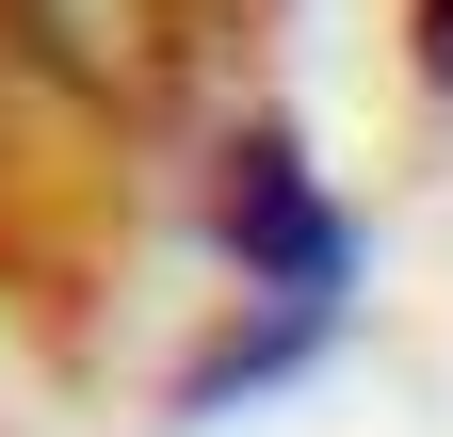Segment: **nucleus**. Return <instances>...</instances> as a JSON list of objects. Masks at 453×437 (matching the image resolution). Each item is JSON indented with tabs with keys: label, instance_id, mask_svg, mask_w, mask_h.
Here are the masks:
<instances>
[{
	"label": "nucleus",
	"instance_id": "nucleus-1",
	"mask_svg": "<svg viewBox=\"0 0 453 437\" xmlns=\"http://www.w3.org/2000/svg\"><path fill=\"white\" fill-rule=\"evenodd\" d=\"M211 243H226V276H243L259 308H340L357 292V211L324 195V162H308V130L292 114H243L211 146Z\"/></svg>",
	"mask_w": 453,
	"mask_h": 437
},
{
	"label": "nucleus",
	"instance_id": "nucleus-2",
	"mask_svg": "<svg viewBox=\"0 0 453 437\" xmlns=\"http://www.w3.org/2000/svg\"><path fill=\"white\" fill-rule=\"evenodd\" d=\"M324 341H340V308H259V292H243V308H226L211 341L179 356V389H162V421L195 437V421H226V405H259V389H292V372H308Z\"/></svg>",
	"mask_w": 453,
	"mask_h": 437
},
{
	"label": "nucleus",
	"instance_id": "nucleus-3",
	"mask_svg": "<svg viewBox=\"0 0 453 437\" xmlns=\"http://www.w3.org/2000/svg\"><path fill=\"white\" fill-rule=\"evenodd\" d=\"M405 65H421V97H453V0H405Z\"/></svg>",
	"mask_w": 453,
	"mask_h": 437
}]
</instances>
